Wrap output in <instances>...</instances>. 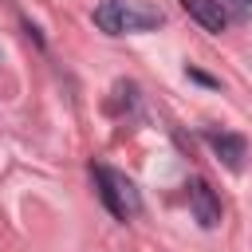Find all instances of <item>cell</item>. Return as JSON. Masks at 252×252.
<instances>
[{
    "mask_svg": "<svg viewBox=\"0 0 252 252\" xmlns=\"http://www.w3.org/2000/svg\"><path fill=\"white\" fill-rule=\"evenodd\" d=\"M220 8H224L228 20H240V24L252 20V0H220Z\"/></svg>",
    "mask_w": 252,
    "mask_h": 252,
    "instance_id": "8992f818",
    "label": "cell"
},
{
    "mask_svg": "<svg viewBox=\"0 0 252 252\" xmlns=\"http://www.w3.org/2000/svg\"><path fill=\"white\" fill-rule=\"evenodd\" d=\"M165 16L161 8L146 4V0H102L94 8V24L106 35H134V32H150L158 28Z\"/></svg>",
    "mask_w": 252,
    "mask_h": 252,
    "instance_id": "6da1fadb",
    "label": "cell"
},
{
    "mask_svg": "<svg viewBox=\"0 0 252 252\" xmlns=\"http://www.w3.org/2000/svg\"><path fill=\"white\" fill-rule=\"evenodd\" d=\"M189 79H197V83H205V87H217V79H209L205 71H193V67H189Z\"/></svg>",
    "mask_w": 252,
    "mask_h": 252,
    "instance_id": "52a82bcc",
    "label": "cell"
},
{
    "mask_svg": "<svg viewBox=\"0 0 252 252\" xmlns=\"http://www.w3.org/2000/svg\"><path fill=\"white\" fill-rule=\"evenodd\" d=\"M91 177H94V189H98V201L106 205L110 217L118 220H134L142 213V193L134 189V181L110 165H91Z\"/></svg>",
    "mask_w": 252,
    "mask_h": 252,
    "instance_id": "7a4b0ae2",
    "label": "cell"
},
{
    "mask_svg": "<svg viewBox=\"0 0 252 252\" xmlns=\"http://www.w3.org/2000/svg\"><path fill=\"white\" fill-rule=\"evenodd\" d=\"M205 142H209V150L232 169V173H240L244 169V158H248V142L240 138V134H228V130H205Z\"/></svg>",
    "mask_w": 252,
    "mask_h": 252,
    "instance_id": "277c9868",
    "label": "cell"
},
{
    "mask_svg": "<svg viewBox=\"0 0 252 252\" xmlns=\"http://www.w3.org/2000/svg\"><path fill=\"white\" fill-rule=\"evenodd\" d=\"M181 8H185L189 20H197V24H201L205 32H213V35H220V32L228 28V16H224L220 0H181Z\"/></svg>",
    "mask_w": 252,
    "mask_h": 252,
    "instance_id": "5b68a950",
    "label": "cell"
},
{
    "mask_svg": "<svg viewBox=\"0 0 252 252\" xmlns=\"http://www.w3.org/2000/svg\"><path fill=\"white\" fill-rule=\"evenodd\" d=\"M189 213L201 228H217L220 224V197L213 193V185L205 177H193L189 181Z\"/></svg>",
    "mask_w": 252,
    "mask_h": 252,
    "instance_id": "3957f363",
    "label": "cell"
}]
</instances>
